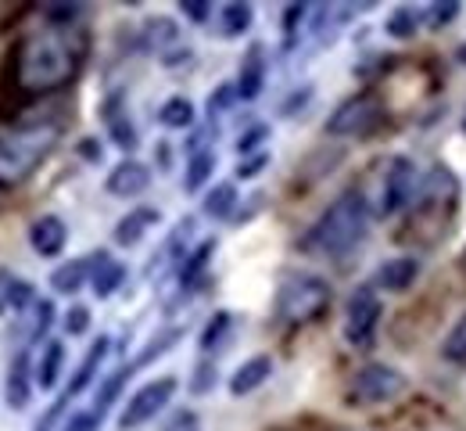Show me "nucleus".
I'll return each mask as SVG.
<instances>
[{
  "instance_id": "17",
  "label": "nucleus",
  "mask_w": 466,
  "mask_h": 431,
  "mask_svg": "<svg viewBox=\"0 0 466 431\" xmlns=\"http://www.w3.org/2000/svg\"><path fill=\"white\" fill-rule=\"evenodd\" d=\"M29 403V353H19L8 374V406L22 410Z\"/></svg>"
},
{
  "instance_id": "16",
  "label": "nucleus",
  "mask_w": 466,
  "mask_h": 431,
  "mask_svg": "<svg viewBox=\"0 0 466 431\" xmlns=\"http://www.w3.org/2000/svg\"><path fill=\"white\" fill-rule=\"evenodd\" d=\"M154 223H158V212H154V209H133L130 216L119 219V227H115V241H119V244H137Z\"/></svg>"
},
{
  "instance_id": "41",
  "label": "nucleus",
  "mask_w": 466,
  "mask_h": 431,
  "mask_svg": "<svg viewBox=\"0 0 466 431\" xmlns=\"http://www.w3.org/2000/svg\"><path fill=\"white\" fill-rule=\"evenodd\" d=\"M455 15V4H438L434 8V26H441V22H448Z\"/></svg>"
},
{
  "instance_id": "33",
  "label": "nucleus",
  "mask_w": 466,
  "mask_h": 431,
  "mask_svg": "<svg viewBox=\"0 0 466 431\" xmlns=\"http://www.w3.org/2000/svg\"><path fill=\"white\" fill-rule=\"evenodd\" d=\"M51 316H54V306L43 299V302H36V327H33V341H40L43 338V331L51 327Z\"/></svg>"
},
{
  "instance_id": "43",
  "label": "nucleus",
  "mask_w": 466,
  "mask_h": 431,
  "mask_svg": "<svg viewBox=\"0 0 466 431\" xmlns=\"http://www.w3.org/2000/svg\"><path fill=\"white\" fill-rule=\"evenodd\" d=\"M459 61H462V65H466V44H462V47H459Z\"/></svg>"
},
{
  "instance_id": "10",
  "label": "nucleus",
  "mask_w": 466,
  "mask_h": 431,
  "mask_svg": "<svg viewBox=\"0 0 466 431\" xmlns=\"http://www.w3.org/2000/svg\"><path fill=\"white\" fill-rule=\"evenodd\" d=\"M147 184H151V169L144 162H133V158L119 162L108 172V191L119 195V198H137V195L147 191Z\"/></svg>"
},
{
  "instance_id": "36",
  "label": "nucleus",
  "mask_w": 466,
  "mask_h": 431,
  "mask_svg": "<svg viewBox=\"0 0 466 431\" xmlns=\"http://www.w3.org/2000/svg\"><path fill=\"white\" fill-rule=\"evenodd\" d=\"M165 431H198V417H194L191 410H186V413H176L172 424H169Z\"/></svg>"
},
{
  "instance_id": "7",
  "label": "nucleus",
  "mask_w": 466,
  "mask_h": 431,
  "mask_svg": "<svg viewBox=\"0 0 466 431\" xmlns=\"http://www.w3.org/2000/svg\"><path fill=\"white\" fill-rule=\"evenodd\" d=\"M377 123H381V101L373 98V94H359V98L344 101V105L330 116L327 130H330L334 137H355V133L373 130Z\"/></svg>"
},
{
  "instance_id": "35",
  "label": "nucleus",
  "mask_w": 466,
  "mask_h": 431,
  "mask_svg": "<svg viewBox=\"0 0 466 431\" xmlns=\"http://www.w3.org/2000/svg\"><path fill=\"white\" fill-rule=\"evenodd\" d=\"M98 420H101V413L86 410V413H75V417L65 424V431H93V427H98Z\"/></svg>"
},
{
  "instance_id": "23",
  "label": "nucleus",
  "mask_w": 466,
  "mask_h": 431,
  "mask_svg": "<svg viewBox=\"0 0 466 431\" xmlns=\"http://www.w3.org/2000/svg\"><path fill=\"white\" fill-rule=\"evenodd\" d=\"M233 205H237V188H233V184H219V188H212L209 198H205V212L216 216V219H226V216L233 212Z\"/></svg>"
},
{
  "instance_id": "14",
  "label": "nucleus",
  "mask_w": 466,
  "mask_h": 431,
  "mask_svg": "<svg viewBox=\"0 0 466 431\" xmlns=\"http://www.w3.org/2000/svg\"><path fill=\"white\" fill-rule=\"evenodd\" d=\"M269 374H272V360H269V356H251V360L241 363L237 374L230 378V392H233V395H248V392H255Z\"/></svg>"
},
{
  "instance_id": "32",
  "label": "nucleus",
  "mask_w": 466,
  "mask_h": 431,
  "mask_svg": "<svg viewBox=\"0 0 466 431\" xmlns=\"http://www.w3.org/2000/svg\"><path fill=\"white\" fill-rule=\"evenodd\" d=\"M86 327H90V309L86 306H72L68 316H65V331L68 334H83Z\"/></svg>"
},
{
  "instance_id": "2",
  "label": "nucleus",
  "mask_w": 466,
  "mask_h": 431,
  "mask_svg": "<svg viewBox=\"0 0 466 431\" xmlns=\"http://www.w3.org/2000/svg\"><path fill=\"white\" fill-rule=\"evenodd\" d=\"M58 123H22L8 133H0V188L22 184L29 172L54 151Z\"/></svg>"
},
{
  "instance_id": "12",
  "label": "nucleus",
  "mask_w": 466,
  "mask_h": 431,
  "mask_svg": "<svg viewBox=\"0 0 466 431\" xmlns=\"http://www.w3.org/2000/svg\"><path fill=\"white\" fill-rule=\"evenodd\" d=\"M416 274H420L416 259H413V255H399V259H388V263L381 267L377 284H381L384 291H409L413 281H416Z\"/></svg>"
},
{
  "instance_id": "26",
  "label": "nucleus",
  "mask_w": 466,
  "mask_h": 431,
  "mask_svg": "<svg viewBox=\"0 0 466 431\" xmlns=\"http://www.w3.org/2000/svg\"><path fill=\"white\" fill-rule=\"evenodd\" d=\"M130 381V367H122V371H115L105 385H101V392H98V406H93V413H105L112 403H115V395L122 392V385Z\"/></svg>"
},
{
  "instance_id": "27",
  "label": "nucleus",
  "mask_w": 466,
  "mask_h": 431,
  "mask_svg": "<svg viewBox=\"0 0 466 431\" xmlns=\"http://www.w3.org/2000/svg\"><path fill=\"white\" fill-rule=\"evenodd\" d=\"M230 331V313H216L212 320H209V327L201 331V349L205 353H212L216 349V345L223 341V334Z\"/></svg>"
},
{
  "instance_id": "30",
  "label": "nucleus",
  "mask_w": 466,
  "mask_h": 431,
  "mask_svg": "<svg viewBox=\"0 0 466 431\" xmlns=\"http://www.w3.org/2000/svg\"><path fill=\"white\" fill-rule=\"evenodd\" d=\"M176 22H169V19H151L147 22V40L154 44V47H165V44H176Z\"/></svg>"
},
{
  "instance_id": "11",
  "label": "nucleus",
  "mask_w": 466,
  "mask_h": 431,
  "mask_svg": "<svg viewBox=\"0 0 466 431\" xmlns=\"http://www.w3.org/2000/svg\"><path fill=\"white\" fill-rule=\"evenodd\" d=\"M29 241H33V248L43 259H54V255H61V248L68 241V230H65V223L58 216H40L33 223V230H29Z\"/></svg>"
},
{
  "instance_id": "42",
  "label": "nucleus",
  "mask_w": 466,
  "mask_h": 431,
  "mask_svg": "<svg viewBox=\"0 0 466 431\" xmlns=\"http://www.w3.org/2000/svg\"><path fill=\"white\" fill-rule=\"evenodd\" d=\"M183 15H191V19H205V15H209V4H183Z\"/></svg>"
},
{
  "instance_id": "28",
  "label": "nucleus",
  "mask_w": 466,
  "mask_h": 431,
  "mask_svg": "<svg viewBox=\"0 0 466 431\" xmlns=\"http://www.w3.org/2000/svg\"><path fill=\"white\" fill-rule=\"evenodd\" d=\"M212 251H216V241H205L191 259H186V267H183V284H194V277L205 270V263H209Z\"/></svg>"
},
{
  "instance_id": "6",
  "label": "nucleus",
  "mask_w": 466,
  "mask_h": 431,
  "mask_svg": "<svg viewBox=\"0 0 466 431\" xmlns=\"http://www.w3.org/2000/svg\"><path fill=\"white\" fill-rule=\"evenodd\" d=\"M402 392H406V378L384 363H366L351 378V403H388Z\"/></svg>"
},
{
  "instance_id": "37",
  "label": "nucleus",
  "mask_w": 466,
  "mask_h": 431,
  "mask_svg": "<svg viewBox=\"0 0 466 431\" xmlns=\"http://www.w3.org/2000/svg\"><path fill=\"white\" fill-rule=\"evenodd\" d=\"M26 302H33V284L15 281V291H12V309H22Z\"/></svg>"
},
{
  "instance_id": "38",
  "label": "nucleus",
  "mask_w": 466,
  "mask_h": 431,
  "mask_svg": "<svg viewBox=\"0 0 466 431\" xmlns=\"http://www.w3.org/2000/svg\"><path fill=\"white\" fill-rule=\"evenodd\" d=\"M262 165H265V155H255L251 162H244V165H237V177H241V180H248V177H255V172H258Z\"/></svg>"
},
{
  "instance_id": "39",
  "label": "nucleus",
  "mask_w": 466,
  "mask_h": 431,
  "mask_svg": "<svg viewBox=\"0 0 466 431\" xmlns=\"http://www.w3.org/2000/svg\"><path fill=\"white\" fill-rule=\"evenodd\" d=\"M262 137H265V126H255L251 133H244V137H241V144H237V148H241V151H255Z\"/></svg>"
},
{
  "instance_id": "4",
  "label": "nucleus",
  "mask_w": 466,
  "mask_h": 431,
  "mask_svg": "<svg viewBox=\"0 0 466 431\" xmlns=\"http://www.w3.org/2000/svg\"><path fill=\"white\" fill-rule=\"evenodd\" d=\"M330 306V284L316 274H291L276 291V313L291 323H309Z\"/></svg>"
},
{
  "instance_id": "20",
  "label": "nucleus",
  "mask_w": 466,
  "mask_h": 431,
  "mask_svg": "<svg viewBox=\"0 0 466 431\" xmlns=\"http://www.w3.org/2000/svg\"><path fill=\"white\" fill-rule=\"evenodd\" d=\"M262 72H265V65H262V47H251V54H248V61H244V68H241V83H237V94H241V98H258V91H262Z\"/></svg>"
},
{
  "instance_id": "25",
  "label": "nucleus",
  "mask_w": 466,
  "mask_h": 431,
  "mask_svg": "<svg viewBox=\"0 0 466 431\" xmlns=\"http://www.w3.org/2000/svg\"><path fill=\"white\" fill-rule=\"evenodd\" d=\"M445 356L452 360V363H459V367H466V313L459 316V323L448 331V338H445Z\"/></svg>"
},
{
  "instance_id": "15",
  "label": "nucleus",
  "mask_w": 466,
  "mask_h": 431,
  "mask_svg": "<svg viewBox=\"0 0 466 431\" xmlns=\"http://www.w3.org/2000/svg\"><path fill=\"white\" fill-rule=\"evenodd\" d=\"M90 274H93V255H86V259H68L65 267H58V270L51 274V288L61 291V295H72V291L83 288V281H86Z\"/></svg>"
},
{
  "instance_id": "21",
  "label": "nucleus",
  "mask_w": 466,
  "mask_h": 431,
  "mask_svg": "<svg viewBox=\"0 0 466 431\" xmlns=\"http://www.w3.org/2000/svg\"><path fill=\"white\" fill-rule=\"evenodd\" d=\"M248 26H251V8L241 4V0H233V4H226V8L219 12V29H223V36H241Z\"/></svg>"
},
{
  "instance_id": "9",
  "label": "nucleus",
  "mask_w": 466,
  "mask_h": 431,
  "mask_svg": "<svg viewBox=\"0 0 466 431\" xmlns=\"http://www.w3.org/2000/svg\"><path fill=\"white\" fill-rule=\"evenodd\" d=\"M416 184H420L416 165H413L409 158H391L388 177H384V195H381L384 212H388V216H391V212H402V209L416 198Z\"/></svg>"
},
{
  "instance_id": "3",
  "label": "nucleus",
  "mask_w": 466,
  "mask_h": 431,
  "mask_svg": "<svg viewBox=\"0 0 466 431\" xmlns=\"http://www.w3.org/2000/svg\"><path fill=\"white\" fill-rule=\"evenodd\" d=\"M366 223H369V212H366V198L359 191H344L323 216L320 223L312 227V244L323 251V255H348L362 237H366Z\"/></svg>"
},
{
  "instance_id": "18",
  "label": "nucleus",
  "mask_w": 466,
  "mask_h": 431,
  "mask_svg": "<svg viewBox=\"0 0 466 431\" xmlns=\"http://www.w3.org/2000/svg\"><path fill=\"white\" fill-rule=\"evenodd\" d=\"M105 353H108V338H98V345H93V349L86 353V360L79 363V371H75V378H72V385L65 388V395L72 399V395H79L90 381H93V371L101 367V360H105Z\"/></svg>"
},
{
  "instance_id": "5",
  "label": "nucleus",
  "mask_w": 466,
  "mask_h": 431,
  "mask_svg": "<svg viewBox=\"0 0 466 431\" xmlns=\"http://www.w3.org/2000/svg\"><path fill=\"white\" fill-rule=\"evenodd\" d=\"M381 320V299L373 284H359L348 299L344 309V338L355 345V349H369L373 345V331H377Z\"/></svg>"
},
{
  "instance_id": "13",
  "label": "nucleus",
  "mask_w": 466,
  "mask_h": 431,
  "mask_svg": "<svg viewBox=\"0 0 466 431\" xmlns=\"http://www.w3.org/2000/svg\"><path fill=\"white\" fill-rule=\"evenodd\" d=\"M122 277H126V267H122V263H115V259H112V255H105V251L93 255V274H90V284H93V295H98V299L115 295V288L122 284Z\"/></svg>"
},
{
  "instance_id": "34",
  "label": "nucleus",
  "mask_w": 466,
  "mask_h": 431,
  "mask_svg": "<svg viewBox=\"0 0 466 431\" xmlns=\"http://www.w3.org/2000/svg\"><path fill=\"white\" fill-rule=\"evenodd\" d=\"M12 291H15V277L12 270H0V316L12 309Z\"/></svg>"
},
{
  "instance_id": "40",
  "label": "nucleus",
  "mask_w": 466,
  "mask_h": 431,
  "mask_svg": "<svg viewBox=\"0 0 466 431\" xmlns=\"http://www.w3.org/2000/svg\"><path fill=\"white\" fill-rule=\"evenodd\" d=\"M209 385H216V371L205 363V367H198V378H194V392H205Z\"/></svg>"
},
{
  "instance_id": "19",
  "label": "nucleus",
  "mask_w": 466,
  "mask_h": 431,
  "mask_svg": "<svg viewBox=\"0 0 466 431\" xmlns=\"http://www.w3.org/2000/svg\"><path fill=\"white\" fill-rule=\"evenodd\" d=\"M61 360H65V345L61 341H47V349L36 363V385L40 388H54L58 374H61Z\"/></svg>"
},
{
  "instance_id": "29",
  "label": "nucleus",
  "mask_w": 466,
  "mask_h": 431,
  "mask_svg": "<svg viewBox=\"0 0 466 431\" xmlns=\"http://www.w3.org/2000/svg\"><path fill=\"white\" fill-rule=\"evenodd\" d=\"M108 130H112V140L119 144V148H137V130H133V123L126 119V116H112L108 119Z\"/></svg>"
},
{
  "instance_id": "22",
  "label": "nucleus",
  "mask_w": 466,
  "mask_h": 431,
  "mask_svg": "<svg viewBox=\"0 0 466 431\" xmlns=\"http://www.w3.org/2000/svg\"><path fill=\"white\" fill-rule=\"evenodd\" d=\"M158 119H162L165 126H172V130H183V126L194 123V105L186 101V98H169V101L162 105Z\"/></svg>"
},
{
  "instance_id": "24",
  "label": "nucleus",
  "mask_w": 466,
  "mask_h": 431,
  "mask_svg": "<svg viewBox=\"0 0 466 431\" xmlns=\"http://www.w3.org/2000/svg\"><path fill=\"white\" fill-rule=\"evenodd\" d=\"M212 169H216V155H212V151H198V155L191 158V165H186L183 188H186V191H198V188L212 177Z\"/></svg>"
},
{
  "instance_id": "1",
  "label": "nucleus",
  "mask_w": 466,
  "mask_h": 431,
  "mask_svg": "<svg viewBox=\"0 0 466 431\" xmlns=\"http://www.w3.org/2000/svg\"><path fill=\"white\" fill-rule=\"evenodd\" d=\"M83 65V36L72 29L33 33L15 51V79L22 91L43 94L72 83Z\"/></svg>"
},
{
  "instance_id": "31",
  "label": "nucleus",
  "mask_w": 466,
  "mask_h": 431,
  "mask_svg": "<svg viewBox=\"0 0 466 431\" xmlns=\"http://www.w3.org/2000/svg\"><path fill=\"white\" fill-rule=\"evenodd\" d=\"M413 26H416V22H413V12H409V8H399V12L388 19V33H395V36H409Z\"/></svg>"
},
{
  "instance_id": "8",
  "label": "nucleus",
  "mask_w": 466,
  "mask_h": 431,
  "mask_svg": "<svg viewBox=\"0 0 466 431\" xmlns=\"http://www.w3.org/2000/svg\"><path fill=\"white\" fill-rule=\"evenodd\" d=\"M172 392H176V378H158V381L144 385V388L126 403V410H122V417H119V427L130 431V427L151 420V417L172 399Z\"/></svg>"
}]
</instances>
